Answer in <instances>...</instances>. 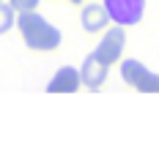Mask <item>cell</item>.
Here are the masks:
<instances>
[{
	"label": "cell",
	"instance_id": "1",
	"mask_svg": "<svg viewBox=\"0 0 159 145\" xmlns=\"http://www.w3.org/2000/svg\"><path fill=\"white\" fill-rule=\"evenodd\" d=\"M16 28L22 33L25 44L30 49H36V52H49V49L61 47V30L55 25H49L36 11H19L16 14Z\"/></svg>",
	"mask_w": 159,
	"mask_h": 145
},
{
	"label": "cell",
	"instance_id": "2",
	"mask_svg": "<svg viewBox=\"0 0 159 145\" xmlns=\"http://www.w3.org/2000/svg\"><path fill=\"white\" fill-rule=\"evenodd\" d=\"M102 6L110 16V22L121 25V28H129V25H137L143 19L145 0H104Z\"/></svg>",
	"mask_w": 159,
	"mask_h": 145
},
{
	"label": "cell",
	"instance_id": "3",
	"mask_svg": "<svg viewBox=\"0 0 159 145\" xmlns=\"http://www.w3.org/2000/svg\"><path fill=\"white\" fill-rule=\"evenodd\" d=\"M121 77H124V82H129L134 90L159 93V74L148 71L140 60H124V63H121Z\"/></svg>",
	"mask_w": 159,
	"mask_h": 145
},
{
	"label": "cell",
	"instance_id": "4",
	"mask_svg": "<svg viewBox=\"0 0 159 145\" xmlns=\"http://www.w3.org/2000/svg\"><path fill=\"white\" fill-rule=\"evenodd\" d=\"M124 47H126V33H124L121 25H115V28H110V30L104 33V38L99 41V47L93 49V55H96L104 66H112V63H118V60H121Z\"/></svg>",
	"mask_w": 159,
	"mask_h": 145
},
{
	"label": "cell",
	"instance_id": "5",
	"mask_svg": "<svg viewBox=\"0 0 159 145\" xmlns=\"http://www.w3.org/2000/svg\"><path fill=\"white\" fill-rule=\"evenodd\" d=\"M104 80H107V66L91 52V55L85 58L82 68H80V82H82L88 90H99V88L104 85Z\"/></svg>",
	"mask_w": 159,
	"mask_h": 145
},
{
	"label": "cell",
	"instance_id": "6",
	"mask_svg": "<svg viewBox=\"0 0 159 145\" xmlns=\"http://www.w3.org/2000/svg\"><path fill=\"white\" fill-rule=\"evenodd\" d=\"M80 85V71L77 68H71V66H63V68H58V74L52 77V82L47 85L49 93H74Z\"/></svg>",
	"mask_w": 159,
	"mask_h": 145
},
{
	"label": "cell",
	"instance_id": "7",
	"mask_svg": "<svg viewBox=\"0 0 159 145\" xmlns=\"http://www.w3.org/2000/svg\"><path fill=\"white\" fill-rule=\"evenodd\" d=\"M107 22H110V16H107V11H104V6L91 3V6H85V8H82V28H85L88 33L104 30V28H107Z\"/></svg>",
	"mask_w": 159,
	"mask_h": 145
},
{
	"label": "cell",
	"instance_id": "8",
	"mask_svg": "<svg viewBox=\"0 0 159 145\" xmlns=\"http://www.w3.org/2000/svg\"><path fill=\"white\" fill-rule=\"evenodd\" d=\"M16 25V11L11 8V3H0V36L8 33Z\"/></svg>",
	"mask_w": 159,
	"mask_h": 145
},
{
	"label": "cell",
	"instance_id": "9",
	"mask_svg": "<svg viewBox=\"0 0 159 145\" xmlns=\"http://www.w3.org/2000/svg\"><path fill=\"white\" fill-rule=\"evenodd\" d=\"M8 3H11V8L19 14V11H36V6L41 0H8Z\"/></svg>",
	"mask_w": 159,
	"mask_h": 145
},
{
	"label": "cell",
	"instance_id": "10",
	"mask_svg": "<svg viewBox=\"0 0 159 145\" xmlns=\"http://www.w3.org/2000/svg\"><path fill=\"white\" fill-rule=\"evenodd\" d=\"M71 3H82V0H71Z\"/></svg>",
	"mask_w": 159,
	"mask_h": 145
}]
</instances>
